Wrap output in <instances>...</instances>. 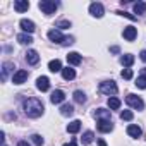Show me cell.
<instances>
[{
  "instance_id": "6da1fadb",
  "label": "cell",
  "mask_w": 146,
  "mask_h": 146,
  "mask_svg": "<svg viewBox=\"0 0 146 146\" xmlns=\"http://www.w3.org/2000/svg\"><path fill=\"white\" fill-rule=\"evenodd\" d=\"M23 110H24V113H26L28 117L38 119V117L43 115L45 107H43V103H41L38 98H28V100H24V103H23Z\"/></svg>"
},
{
  "instance_id": "7a4b0ae2",
  "label": "cell",
  "mask_w": 146,
  "mask_h": 146,
  "mask_svg": "<svg viewBox=\"0 0 146 146\" xmlns=\"http://www.w3.org/2000/svg\"><path fill=\"white\" fill-rule=\"evenodd\" d=\"M100 93H103V95H115L117 93V84H115V81H103V83H100Z\"/></svg>"
},
{
  "instance_id": "3957f363",
  "label": "cell",
  "mask_w": 146,
  "mask_h": 146,
  "mask_svg": "<svg viewBox=\"0 0 146 146\" xmlns=\"http://www.w3.org/2000/svg\"><path fill=\"white\" fill-rule=\"evenodd\" d=\"M125 103L129 105V107H132V108H136V110H143L144 108V102L139 98V96H136V95H127L125 96Z\"/></svg>"
},
{
  "instance_id": "277c9868",
  "label": "cell",
  "mask_w": 146,
  "mask_h": 146,
  "mask_svg": "<svg viewBox=\"0 0 146 146\" xmlns=\"http://www.w3.org/2000/svg\"><path fill=\"white\" fill-rule=\"evenodd\" d=\"M38 5H40V9L43 11V14H46V16L53 14V12L57 11V7H58V4H57V2H50V0H41Z\"/></svg>"
},
{
  "instance_id": "5b68a950",
  "label": "cell",
  "mask_w": 146,
  "mask_h": 146,
  "mask_svg": "<svg viewBox=\"0 0 146 146\" xmlns=\"http://www.w3.org/2000/svg\"><path fill=\"white\" fill-rule=\"evenodd\" d=\"M90 14H91L93 17H103L105 9H103V5H102L100 2H93V4L90 5Z\"/></svg>"
},
{
  "instance_id": "8992f818",
  "label": "cell",
  "mask_w": 146,
  "mask_h": 146,
  "mask_svg": "<svg viewBox=\"0 0 146 146\" xmlns=\"http://www.w3.org/2000/svg\"><path fill=\"white\" fill-rule=\"evenodd\" d=\"M26 79H28V70H24V69H19L17 72H14V76H12V83L14 84H23Z\"/></svg>"
},
{
  "instance_id": "52a82bcc",
  "label": "cell",
  "mask_w": 146,
  "mask_h": 146,
  "mask_svg": "<svg viewBox=\"0 0 146 146\" xmlns=\"http://www.w3.org/2000/svg\"><path fill=\"white\" fill-rule=\"evenodd\" d=\"M48 38H50V41H53V43H64V41H65V36H64L58 29H50V31H48Z\"/></svg>"
},
{
  "instance_id": "ba28073f",
  "label": "cell",
  "mask_w": 146,
  "mask_h": 146,
  "mask_svg": "<svg viewBox=\"0 0 146 146\" xmlns=\"http://www.w3.org/2000/svg\"><path fill=\"white\" fill-rule=\"evenodd\" d=\"M122 35H124V38H125L127 41H134L136 36H137V29H136L134 26H125Z\"/></svg>"
},
{
  "instance_id": "9c48e42d",
  "label": "cell",
  "mask_w": 146,
  "mask_h": 146,
  "mask_svg": "<svg viewBox=\"0 0 146 146\" xmlns=\"http://www.w3.org/2000/svg\"><path fill=\"white\" fill-rule=\"evenodd\" d=\"M36 88H38L40 91H48V90H50V79H48L46 76L38 78V79H36Z\"/></svg>"
},
{
  "instance_id": "30bf717a",
  "label": "cell",
  "mask_w": 146,
  "mask_h": 146,
  "mask_svg": "<svg viewBox=\"0 0 146 146\" xmlns=\"http://www.w3.org/2000/svg\"><path fill=\"white\" fill-rule=\"evenodd\" d=\"M65 100V93L62 91V90H55L53 93H52V96H50V102L53 103V105H58V103H62Z\"/></svg>"
},
{
  "instance_id": "8fae6325",
  "label": "cell",
  "mask_w": 146,
  "mask_h": 146,
  "mask_svg": "<svg viewBox=\"0 0 146 146\" xmlns=\"http://www.w3.org/2000/svg\"><path fill=\"white\" fill-rule=\"evenodd\" d=\"M12 70H14V64H12V62H4V64H2V76H0V79H2V81H7V76L11 74Z\"/></svg>"
},
{
  "instance_id": "7c38bea8",
  "label": "cell",
  "mask_w": 146,
  "mask_h": 146,
  "mask_svg": "<svg viewBox=\"0 0 146 146\" xmlns=\"http://www.w3.org/2000/svg\"><path fill=\"white\" fill-rule=\"evenodd\" d=\"M19 26H21V28H23V31H26L28 35H31V33H33V31L36 29L35 23H33V21H29V19H21Z\"/></svg>"
},
{
  "instance_id": "4fadbf2b",
  "label": "cell",
  "mask_w": 146,
  "mask_h": 146,
  "mask_svg": "<svg viewBox=\"0 0 146 146\" xmlns=\"http://www.w3.org/2000/svg\"><path fill=\"white\" fill-rule=\"evenodd\" d=\"M26 62L31 64V65H36V64L40 62L38 52H36V50H28V52H26Z\"/></svg>"
},
{
  "instance_id": "5bb4252c",
  "label": "cell",
  "mask_w": 146,
  "mask_h": 146,
  "mask_svg": "<svg viewBox=\"0 0 146 146\" xmlns=\"http://www.w3.org/2000/svg\"><path fill=\"white\" fill-rule=\"evenodd\" d=\"M98 131L100 132H110V131H113V124H112V120H98Z\"/></svg>"
},
{
  "instance_id": "9a60e30c",
  "label": "cell",
  "mask_w": 146,
  "mask_h": 146,
  "mask_svg": "<svg viewBox=\"0 0 146 146\" xmlns=\"http://www.w3.org/2000/svg\"><path fill=\"white\" fill-rule=\"evenodd\" d=\"M95 117H96L98 120H112L110 110H105V108H98V110L95 112Z\"/></svg>"
},
{
  "instance_id": "2e32d148",
  "label": "cell",
  "mask_w": 146,
  "mask_h": 146,
  "mask_svg": "<svg viewBox=\"0 0 146 146\" xmlns=\"http://www.w3.org/2000/svg\"><path fill=\"white\" fill-rule=\"evenodd\" d=\"M81 60H83V57H81L78 52H70V53L67 55V62H69L70 65H79Z\"/></svg>"
},
{
  "instance_id": "e0dca14e",
  "label": "cell",
  "mask_w": 146,
  "mask_h": 146,
  "mask_svg": "<svg viewBox=\"0 0 146 146\" xmlns=\"http://www.w3.org/2000/svg\"><path fill=\"white\" fill-rule=\"evenodd\" d=\"M14 9L17 12H26L29 9V2H28V0H16V2H14Z\"/></svg>"
},
{
  "instance_id": "ac0fdd59",
  "label": "cell",
  "mask_w": 146,
  "mask_h": 146,
  "mask_svg": "<svg viewBox=\"0 0 146 146\" xmlns=\"http://www.w3.org/2000/svg\"><path fill=\"white\" fill-rule=\"evenodd\" d=\"M62 78H64L65 81H72V79L76 78V70L70 69V67H64V69H62Z\"/></svg>"
},
{
  "instance_id": "d6986e66",
  "label": "cell",
  "mask_w": 146,
  "mask_h": 146,
  "mask_svg": "<svg viewBox=\"0 0 146 146\" xmlns=\"http://www.w3.org/2000/svg\"><path fill=\"white\" fill-rule=\"evenodd\" d=\"M48 69H50V72H62V64H60V60L58 58H55V60H50V64H48Z\"/></svg>"
},
{
  "instance_id": "ffe728a7",
  "label": "cell",
  "mask_w": 146,
  "mask_h": 146,
  "mask_svg": "<svg viewBox=\"0 0 146 146\" xmlns=\"http://www.w3.org/2000/svg\"><path fill=\"white\" fill-rule=\"evenodd\" d=\"M60 113H62L64 117H70L72 113H74V107H72L70 103H64V105L60 107Z\"/></svg>"
},
{
  "instance_id": "44dd1931",
  "label": "cell",
  "mask_w": 146,
  "mask_h": 146,
  "mask_svg": "<svg viewBox=\"0 0 146 146\" xmlns=\"http://www.w3.org/2000/svg\"><path fill=\"white\" fill-rule=\"evenodd\" d=\"M79 129H81V120H72V122L67 125V132H70V134L79 132Z\"/></svg>"
},
{
  "instance_id": "7402d4cb",
  "label": "cell",
  "mask_w": 146,
  "mask_h": 146,
  "mask_svg": "<svg viewBox=\"0 0 146 146\" xmlns=\"http://www.w3.org/2000/svg\"><path fill=\"white\" fill-rule=\"evenodd\" d=\"M17 41L23 43V45H31L33 43V36L28 35V33H21V35H17Z\"/></svg>"
},
{
  "instance_id": "603a6c76",
  "label": "cell",
  "mask_w": 146,
  "mask_h": 146,
  "mask_svg": "<svg viewBox=\"0 0 146 146\" xmlns=\"http://www.w3.org/2000/svg\"><path fill=\"white\" fill-rule=\"evenodd\" d=\"M127 134H129L131 137H139V136H141V127H139V125L131 124V125L127 127Z\"/></svg>"
},
{
  "instance_id": "cb8c5ba5",
  "label": "cell",
  "mask_w": 146,
  "mask_h": 146,
  "mask_svg": "<svg viewBox=\"0 0 146 146\" xmlns=\"http://www.w3.org/2000/svg\"><path fill=\"white\" fill-rule=\"evenodd\" d=\"M120 64L125 65V67H131V65L134 64V55H131V53L122 55V57H120Z\"/></svg>"
},
{
  "instance_id": "d4e9b609",
  "label": "cell",
  "mask_w": 146,
  "mask_h": 146,
  "mask_svg": "<svg viewBox=\"0 0 146 146\" xmlns=\"http://www.w3.org/2000/svg\"><path fill=\"white\" fill-rule=\"evenodd\" d=\"M108 107H110V110H119L120 108V100L115 98V96H110L108 98Z\"/></svg>"
},
{
  "instance_id": "484cf974",
  "label": "cell",
  "mask_w": 146,
  "mask_h": 146,
  "mask_svg": "<svg viewBox=\"0 0 146 146\" xmlns=\"http://www.w3.org/2000/svg\"><path fill=\"white\" fill-rule=\"evenodd\" d=\"M93 139H95V134H93L91 131H86V132L83 134V137H81L83 144H91V143H93Z\"/></svg>"
},
{
  "instance_id": "4316f807",
  "label": "cell",
  "mask_w": 146,
  "mask_h": 146,
  "mask_svg": "<svg viewBox=\"0 0 146 146\" xmlns=\"http://www.w3.org/2000/svg\"><path fill=\"white\" fill-rule=\"evenodd\" d=\"M134 12L136 14H146V2H136L134 4Z\"/></svg>"
},
{
  "instance_id": "83f0119b",
  "label": "cell",
  "mask_w": 146,
  "mask_h": 146,
  "mask_svg": "<svg viewBox=\"0 0 146 146\" xmlns=\"http://www.w3.org/2000/svg\"><path fill=\"white\" fill-rule=\"evenodd\" d=\"M74 102H78V103H81V105H83V103L86 102V95H84L83 91H79V90H78V91H74Z\"/></svg>"
},
{
  "instance_id": "f1b7e54d",
  "label": "cell",
  "mask_w": 146,
  "mask_h": 146,
  "mask_svg": "<svg viewBox=\"0 0 146 146\" xmlns=\"http://www.w3.org/2000/svg\"><path fill=\"white\" fill-rule=\"evenodd\" d=\"M136 86L141 88V90H146V76H139L136 79Z\"/></svg>"
},
{
  "instance_id": "f546056e",
  "label": "cell",
  "mask_w": 146,
  "mask_h": 146,
  "mask_svg": "<svg viewBox=\"0 0 146 146\" xmlns=\"http://www.w3.org/2000/svg\"><path fill=\"white\" fill-rule=\"evenodd\" d=\"M132 117H134V113H132L131 110H124V112H120V119H122V120H132Z\"/></svg>"
},
{
  "instance_id": "4dcf8cb0",
  "label": "cell",
  "mask_w": 146,
  "mask_h": 146,
  "mask_svg": "<svg viewBox=\"0 0 146 146\" xmlns=\"http://www.w3.org/2000/svg\"><path fill=\"white\" fill-rule=\"evenodd\" d=\"M31 139H33V143H35L36 146H41V144H43V137H41L40 134H33Z\"/></svg>"
},
{
  "instance_id": "1f68e13d",
  "label": "cell",
  "mask_w": 146,
  "mask_h": 146,
  "mask_svg": "<svg viewBox=\"0 0 146 146\" xmlns=\"http://www.w3.org/2000/svg\"><path fill=\"white\" fill-rule=\"evenodd\" d=\"M120 76H122L124 79H132V70H131V69H124V70L120 72Z\"/></svg>"
},
{
  "instance_id": "d6a6232c",
  "label": "cell",
  "mask_w": 146,
  "mask_h": 146,
  "mask_svg": "<svg viewBox=\"0 0 146 146\" xmlns=\"http://www.w3.org/2000/svg\"><path fill=\"white\" fill-rule=\"evenodd\" d=\"M55 26L60 28V29H67V28H70V23H69V21H58Z\"/></svg>"
},
{
  "instance_id": "836d02e7",
  "label": "cell",
  "mask_w": 146,
  "mask_h": 146,
  "mask_svg": "<svg viewBox=\"0 0 146 146\" xmlns=\"http://www.w3.org/2000/svg\"><path fill=\"white\" fill-rule=\"evenodd\" d=\"M117 14H120V16H124V17L131 19V21H136V16H132V14H129V12H125V11H119Z\"/></svg>"
},
{
  "instance_id": "e575fe53",
  "label": "cell",
  "mask_w": 146,
  "mask_h": 146,
  "mask_svg": "<svg viewBox=\"0 0 146 146\" xmlns=\"http://www.w3.org/2000/svg\"><path fill=\"white\" fill-rule=\"evenodd\" d=\"M139 58H141L143 62H146V50H141V53H139Z\"/></svg>"
},
{
  "instance_id": "d590c367",
  "label": "cell",
  "mask_w": 146,
  "mask_h": 146,
  "mask_svg": "<svg viewBox=\"0 0 146 146\" xmlns=\"http://www.w3.org/2000/svg\"><path fill=\"white\" fill-rule=\"evenodd\" d=\"M110 52H112V53H119V52H120V48H119V46H112V48H110Z\"/></svg>"
},
{
  "instance_id": "8d00e7d4",
  "label": "cell",
  "mask_w": 146,
  "mask_h": 146,
  "mask_svg": "<svg viewBox=\"0 0 146 146\" xmlns=\"http://www.w3.org/2000/svg\"><path fill=\"white\" fill-rule=\"evenodd\" d=\"M64 146H78V143H76V139H72L69 144H64Z\"/></svg>"
},
{
  "instance_id": "74e56055",
  "label": "cell",
  "mask_w": 146,
  "mask_h": 146,
  "mask_svg": "<svg viewBox=\"0 0 146 146\" xmlns=\"http://www.w3.org/2000/svg\"><path fill=\"white\" fill-rule=\"evenodd\" d=\"M17 146H29V144H28V141H19Z\"/></svg>"
},
{
  "instance_id": "f35d334b",
  "label": "cell",
  "mask_w": 146,
  "mask_h": 146,
  "mask_svg": "<svg viewBox=\"0 0 146 146\" xmlns=\"http://www.w3.org/2000/svg\"><path fill=\"white\" fill-rule=\"evenodd\" d=\"M98 146H107V143L103 139H98Z\"/></svg>"
},
{
  "instance_id": "ab89813d",
  "label": "cell",
  "mask_w": 146,
  "mask_h": 146,
  "mask_svg": "<svg viewBox=\"0 0 146 146\" xmlns=\"http://www.w3.org/2000/svg\"><path fill=\"white\" fill-rule=\"evenodd\" d=\"M141 76H146V69H143V72H141Z\"/></svg>"
},
{
  "instance_id": "60d3db41",
  "label": "cell",
  "mask_w": 146,
  "mask_h": 146,
  "mask_svg": "<svg viewBox=\"0 0 146 146\" xmlns=\"http://www.w3.org/2000/svg\"><path fill=\"white\" fill-rule=\"evenodd\" d=\"M4 146H7V144H5V143H4Z\"/></svg>"
}]
</instances>
